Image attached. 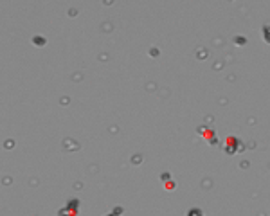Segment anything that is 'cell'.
<instances>
[{
    "mask_svg": "<svg viewBox=\"0 0 270 216\" xmlns=\"http://www.w3.org/2000/svg\"><path fill=\"white\" fill-rule=\"evenodd\" d=\"M236 144H240V141H236L234 137H229V139H227L225 151H227V153H236V150H238V148H236Z\"/></svg>",
    "mask_w": 270,
    "mask_h": 216,
    "instance_id": "obj_1",
    "label": "cell"
},
{
    "mask_svg": "<svg viewBox=\"0 0 270 216\" xmlns=\"http://www.w3.org/2000/svg\"><path fill=\"white\" fill-rule=\"evenodd\" d=\"M76 214H78V211L70 207H63L58 211V216H76Z\"/></svg>",
    "mask_w": 270,
    "mask_h": 216,
    "instance_id": "obj_2",
    "label": "cell"
},
{
    "mask_svg": "<svg viewBox=\"0 0 270 216\" xmlns=\"http://www.w3.org/2000/svg\"><path fill=\"white\" fill-rule=\"evenodd\" d=\"M31 42L34 43L36 47H43L45 43H47V40H45L43 36H38V34H36V36H33V40H31Z\"/></svg>",
    "mask_w": 270,
    "mask_h": 216,
    "instance_id": "obj_3",
    "label": "cell"
},
{
    "mask_svg": "<svg viewBox=\"0 0 270 216\" xmlns=\"http://www.w3.org/2000/svg\"><path fill=\"white\" fill-rule=\"evenodd\" d=\"M186 216H204V213H202V209L193 207V209H191V211H189V213H187Z\"/></svg>",
    "mask_w": 270,
    "mask_h": 216,
    "instance_id": "obj_4",
    "label": "cell"
},
{
    "mask_svg": "<svg viewBox=\"0 0 270 216\" xmlns=\"http://www.w3.org/2000/svg\"><path fill=\"white\" fill-rule=\"evenodd\" d=\"M67 207L76 209V211H78V207H79V200H76V198H74V200H70L69 203H67Z\"/></svg>",
    "mask_w": 270,
    "mask_h": 216,
    "instance_id": "obj_5",
    "label": "cell"
},
{
    "mask_svg": "<svg viewBox=\"0 0 270 216\" xmlns=\"http://www.w3.org/2000/svg\"><path fill=\"white\" fill-rule=\"evenodd\" d=\"M234 42L238 43V45H243V43H247V38H243V36H234Z\"/></svg>",
    "mask_w": 270,
    "mask_h": 216,
    "instance_id": "obj_6",
    "label": "cell"
},
{
    "mask_svg": "<svg viewBox=\"0 0 270 216\" xmlns=\"http://www.w3.org/2000/svg\"><path fill=\"white\" fill-rule=\"evenodd\" d=\"M119 214H123V207H117V209H114L112 213H110L108 216H119Z\"/></svg>",
    "mask_w": 270,
    "mask_h": 216,
    "instance_id": "obj_7",
    "label": "cell"
},
{
    "mask_svg": "<svg viewBox=\"0 0 270 216\" xmlns=\"http://www.w3.org/2000/svg\"><path fill=\"white\" fill-rule=\"evenodd\" d=\"M175 187H176L175 182H166V189H169V191H171V189H175Z\"/></svg>",
    "mask_w": 270,
    "mask_h": 216,
    "instance_id": "obj_8",
    "label": "cell"
},
{
    "mask_svg": "<svg viewBox=\"0 0 270 216\" xmlns=\"http://www.w3.org/2000/svg\"><path fill=\"white\" fill-rule=\"evenodd\" d=\"M150 54H151V56H157V54H159V50H157V49H151V50H150Z\"/></svg>",
    "mask_w": 270,
    "mask_h": 216,
    "instance_id": "obj_9",
    "label": "cell"
},
{
    "mask_svg": "<svg viewBox=\"0 0 270 216\" xmlns=\"http://www.w3.org/2000/svg\"><path fill=\"white\" fill-rule=\"evenodd\" d=\"M162 180H164V182H168V180H169V175H168V173H164V175H162Z\"/></svg>",
    "mask_w": 270,
    "mask_h": 216,
    "instance_id": "obj_10",
    "label": "cell"
}]
</instances>
